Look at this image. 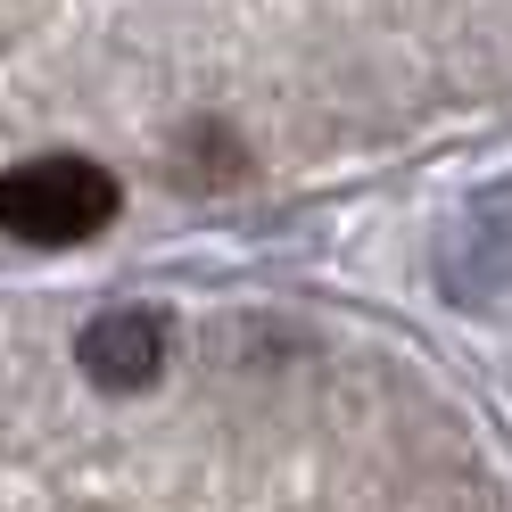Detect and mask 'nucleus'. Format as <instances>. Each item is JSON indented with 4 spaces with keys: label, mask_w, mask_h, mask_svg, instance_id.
Listing matches in <instances>:
<instances>
[{
    "label": "nucleus",
    "mask_w": 512,
    "mask_h": 512,
    "mask_svg": "<svg viewBox=\"0 0 512 512\" xmlns=\"http://www.w3.org/2000/svg\"><path fill=\"white\" fill-rule=\"evenodd\" d=\"M116 207H124V182L83 149L25 157L0 174V232L25 248H83L116 223Z\"/></svg>",
    "instance_id": "obj_1"
},
{
    "label": "nucleus",
    "mask_w": 512,
    "mask_h": 512,
    "mask_svg": "<svg viewBox=\"0 0 512 512\" xmlns=\"http://www.w3.org/2000/svg\"><path fill=\"white\" fill-rule=\"evenodd\" d=\"M75 364H83L91 389H108V397L157 389V372L174 364L166 314H157V306H108V314H91L83 339H75Z\"/></svg>",
    "instance_id": "obj_2"
}]
</instances>
